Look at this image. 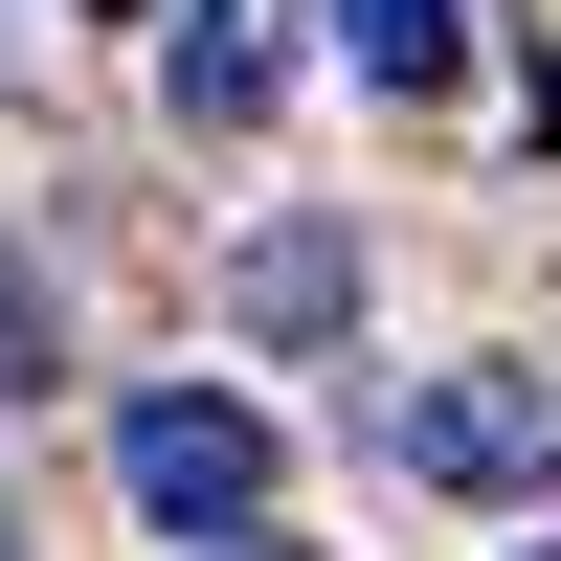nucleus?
Returning <instances> with one entry per match:
<instances>
[{"mask_svg":"<svg viewBox=\"0 0 561 561\" xmlns=\"http://www.w3.org/2000/svg\"><path fill=\"white\" fill-rule=\"evenodd\" d=\"M225 314H248V337H337V314H359V225H248Z\"/></svg>","mask_w":561,"mask_h":561,"instance_id":"7ed1b4c3","label":"nucleus"},{"mask_svg":"<svg viewBox=\"0 0 561 561\" xmlns=\"http://www.w3.org/2000/svg\"><path fill=\"white\" fill-rule=\"evenodd\" d=\"M337 68L359 90H449L472 68V0H337Z\"/></svg>","mask_w":561,"mask_h":561,"instance_id":"39448f33","label":"nucleus"},{"mask_svg":"<svg viewBox=\"0 0 561 561\" xmlns=\"http://www.w3.org/2000/svg\"><path fill=\"white\" fill-rule=\"evenodd\" d=\"M158 90H180V135H248V113H270L293 68H270V23H248V0H203V23L158 45Z\"/></svg>","mask_w":561,"mask_h":561,"instance_id":"20e7f679","label":"nucleus"},{"mask_svg":"<svg viewBox=\"0 0 561 561\" xmlns=\"http://www.w3.org/2000/svg\"><path fill=\"white\" fill-rule=\"evenodd\" d=\"M45 382V270H0V404Z\"/></svg>","mask_w":561,"mask_h":561,"instance_id":"423d86ee","label":"nucleus"},{"mask_svg":"<svg viewBox=\"0 0 561 561\" xmlns=\"http://www.w3.org/2000/svg\"><path fill=\"white\" fill-rule=\"evenodd\" d=\"M539 561H561V539H539Z\"/></svg>","mask_w":561,"mask_h":561,"instance_id":"6e6552de","label":"nucleus"},{"mask_svg":"<svg viewBox=\"0 0 561 561\" xmlns=\"http://www.w3.org/2000/svg\"><path fill=\"white\" fill-rule=\"evenodd\" d=\"M382 427H404L427 494H561V382L539 359H449V382H404Z\"/></svg>","mask_w":561,"mask_h":561,"instance_id":"f03ea898","label":"nucleus"},{"mask_svg":"<svg viewBox=\"0 0 561 561\" xmlns=\"http://www.w3.org/2000/svg\"><path fill=\"white\" fill-rule=\"evenodd\" d=\"M113 472H135V517H158V539H248V517H270V404L158 382V404L113 427Z\"/></svg>","mask_w":561,"mask_h":561,"instance_id":"f257e3e1","label":"nucleus"},{"mask_svg":"<svg viewBox=\"0 0 561 561\" xmlns=\"http://www.w3.org/2000/svg\"><path fill=\"white\" fill-rule=\"evenodd\" d=\"M0 561H23V539H0Z\"/></svg>","mask_w":561,"mask_h":561,"instance_id":"0eeeda50","label":"nucleus"}]
</instances>
